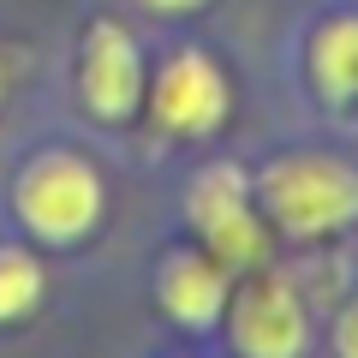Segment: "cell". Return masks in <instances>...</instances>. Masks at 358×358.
<instances>
[{"label":"cell","instance_id":"30bf717a","mask_svg":"<svg viewBox=\"0 0 358 358\" xmlns=\"http://www.w3.org/2000/svg\"><path fill=\"white\" fill-rule=\"evenodd\" d=\"M334 346H341V358H358V299L341 310V329H334Z\"/></svg>","mask_w":358,"mask_h":358},{"label":"cell","instance_id":"6da1fadb","mask_svg":"<svg viewBox=\"0 0 358 358\" xmlns=\"http://www.w3.org/2000/svg\"><path fill=\"white\" fill-rule=\"evenodd\" d=\"M263 197L293 239H317L358 215V173L329 155H287L263 173Z\"/></svg>","mask_w":358,"mask_h":358},{"label":"cell","instance_id":"ba28073f","mask_svg":"<svg viewBox=\"0 0 358 358\" xmlns=\"http://www.w3.org/2000/svg\"><path fill=\"white\" fill-rule=\"evenodd\" d=\"M310 72H317V90L329 102H352L358 96V18H334L317 36Z\"/></svg>","mask_w":358,"mask_h":358},{"label":"cell","instance_id":"7c38bea8","mask_svg":"<svg viewBox=\"0 0 358 358\" xmlns=\"http://www.w3.org/2000/svg\"><path fill=\"white\" fill-rule=\"evenodd\" d=\"M0 84H6V72H0Z\"/></svg>","mask_w":358,"mask_h":358},{"label":"cell","instance_id":"9c48e42d","mask_svg":"<svg viewBox=\"0 0 358 358\" xmlns=\"http://www.w3.org/2000/svg\"><path fill=\"white\" fill-rule=\"evenodd\" d=\"M42 293V268L30 263L24 251H0V322L24 317Z\"/></svg>","mask_w":358,"mask_h":358},{"label":"cell","instance_id":"8fae6325","mask_svg":"<svg viewBox=\"0 0 358 358\" xmlns=\"http://www.w3.org/2000/svg\"><path fill=\"white\" fill-rule=\"evenodd\" d=\"M150 6H162V13H185V6H197V0H150Z\"/></svg>","mask_w":358,"mask_h":358},{"label":"cell","instance_id":"7a4b0ae2","mask_svg":"<svg viewBox=\"0 0 358 358\" xmlns=\"http://www.w3.org/2000/svg\"><path fill=\"white\" fill-rule=\"evenodd\" d=\"M18 215L42 239H78L102 215V185L78 155H42L18 179Z\"/></svg>","mask_w":358,"mask_h":358},{"label":"cell","instance_id":"5b68a950","mask_svg":"<svg viewBox=\"0 0 358 358\" xmlns=\"http://www.w3.org/2000/svg\"><path fill=\"white\" fill-rule=\"evenodd\" d=\"M233 346L245 358H299L305 352V310L287 281H251L233 305Z\"/></svg>","mask_w":358,"mask_h":358},{"label":"cell","instance_id":"52a82bcc","mask_svg":"<svg viewBox=\"0 0 358 358\" xmlns=\"http://www.w3.org/2000/svg\"><path fill=\"white\" fill-rule=\"evenodd\" d=\"M162 305L173 310L179 322H192V329L215 322V317H221V305H227L221 263H203V257H192V251L167 257V268H162Z\"/></svg>","mask_w":358,"mask_h":358},{"label":"cell","instance_id":"8992f818","mask_svg":"<svg viewBox=\"0 0 358 358\" xmlns=\"http://www.w3.org/2000/svg\"><path fill=\"white\" fill-rule=\"evenodd\" d=\"M143 96V66L138 48L120 24H96L90 30V48H84V102L96 108L102 120H126Z\"/></svg>","mask_w":358,"mask_h":358},{"label":"cell","instance_id":"3957f363","mask_svg":"<svg viewBox=\"0 0 358 358\" xmlns=\"http://www.w3.org/2000/svg\"><path fill=\"white\" fill-rule=\"evenodd\" d=\"M192 221H197V233H203V245L215 251V263L239 268V263H257V257H263V233H257V221H251V185H245V173L233 162L197 173Z\"/></svg>","mask_w":358,"mask_h":358},{"label":"cell","instance_id":"277c9868","mask_svg":"<svg viewBox=\"0 0 358 358\" xmlns=\"http://www.w3.org/2000/svg\"><path fill=\"white\" fill-rule=\"evenodd\" d=\"M221 114H227V84H221L215 60L197 54V48L173 54V60L162 66V78H155V120H162L167 131L203 138V131L221 126Z\"/></svg>","mask_w":358,"mask_h":358}]
</instances>
